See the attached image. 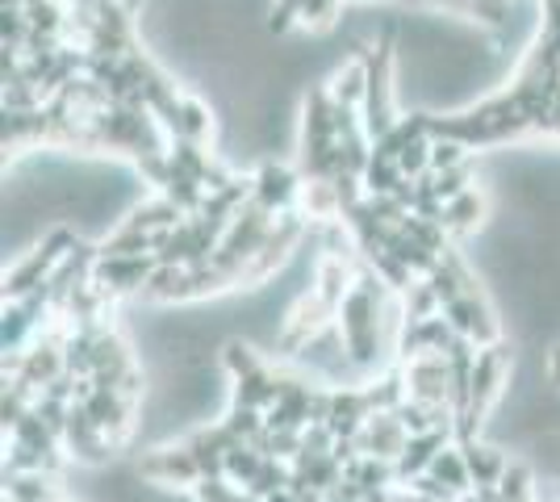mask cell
I'll use <instances>...</instances> for the list:
<instances>
[{
    "label": "cell",
    "instance_id": "cell-7",
    "mask_svg": "<svg viewBox=\"0 0 560 502\" xmlns=\"http://www.w3.org/2000/svg\"><path fill=\"white\" fill-rule=\"evenodd\" d=\"M447 444H456V431L452 428H435V431H422V435H410V440H406V448H401V456L394 460L397 486H410L415 478L431 474L435 456L444 453Z\"/></svg>",
    "mask_w": 560,
    "mask_h": 502
},
{
    "label": "cell",
    "instance_id": "cell-18",
    "mask_svg": "<svg viewBox=\"0 0 560 502\" xmlns=\"http://www.w3.org/2000/svg\"><path fill=\"white\" fill-rule=\"evenodd\" d=\"M397 302H401V314H406V323H427V318H440V314H444V302L435 297V289L427 285L422 277L410 289H406Z\"/></svg>",
    "mask_w": 560,
    "mask_h": 502
},
{
    "label": "cell",
    "instance_id": "cell-24",
    "mask_svg": "<svg viewBox=\"0 0 560 502\" xmlns=\"http://www.w3.org/2000/svg\"><path fill=\"white\" fill-rule=\"evenodd\" d=\"M192 494H197V502H243L247 490H238V486L226 478H201L192 486Z\"/></svg>",
    "mask_w": 560,
    "mask_h": 502
},
{
    "label": "cell",
    "instance_id": "cell-17",
    "mask_svg": "<svg viewBox=\"0 0 560 502\" xmlns=\"http://www.w3.org/2000/svg\"><path fill=\"white\" fill-rule=\"evenodd\" d=\"M431 478H440L447 490H456V494H468V490H472V478H468V465H465V453H460V444H447L444 453L435 456V465H431Z\"/></svg>",
    "mask_w": 560,
    "mask_h": 502
},
{
    "label": "cell",
    "instance_id": "cell-5",
    "mask_svg": "<svg viewBox=\"0 0 560 502\" xmlns=\"http://www.w3.org/2000/svg\"><path fill=\"white\" fill-rule=\"evenodd\" d=\"M139 478L160 481V486H197V481L206 478V469H201V460L192 456V448L180 444V448H155V453L142 456Z\"/></svg>",
    "mask_w": 560,
    "mask_h": 502
},
{
    "label": "cell",
    "instance_id": "cell-8",
    "mask_svg": "<svg viewBox=\"0 0 560 502\" xmlns=\"http://www.w3.org/2000/svg\"><path fill=\"white\" fill-rule=\"evenodd\" d=\"M406 440H410V431L401 428V419H397L394 410H376L373 419L364 423V431L355 435V448H360V456L397 460L401 448H406Z\"/></svg>",
    "mask_w": 560,
    "mask_h": 502
},
{
    "label": "cell",
    "instance_id": "cell-21",
    "mask_svg": "<svg viewBox=\"0 0 560 502\" xmlns=\"http://www.w3.org/2000/svg\"><path fill=\"white\" fill-rule=\"evenodd\" d=\"M397 167H401V176H406V180L427 176V172H431V135H422V139H415L410 147H401Z\"/></svg>",
    "mask_w": 560,
    "mask_h": 502
},
{
    "label": "cell",
    "instance_id": "cell-15",
    "mask_svg": "<svg viewBox=\"0 0 560 502\" xmlns=\"http://www.w3.org/2000/svg\"><path fill=\"white\" fill-rule=\"evenodd\" d=\"M264 460H268V456L259 453L256 444H234L231 453H226V460H222V478L234 481L238 490H247V486L259 478Z\"/></svg>",
    "mask_w": 560,
    "mask_h": 502
},
{
    "label": "cell",
    "instance_id": "cell-25",
    "mask_svg": "<svg viewBox=\"0 0 560 502\" xmlns=\"http://www.w3.org/2000/svg\"><path fill=\"white\" fill-rule=\"evenodd\" d=\"M406 490H410V494H419V499H427V502H460V494H456V490H447L444 481L431 478V474L415 478L410 486H406Z\"/></svg>",
    "mask_w": 560,
    "mask_h": 502
},
{
    "label": "cell",
    "instance_id": "cell-27",
    "mask_svg": "<svg viewBox=\"0 0 560 502\" xmlns=\"http://www.w3.org/2000/svg\"><path fill=\"white\" fill-rule=\"evenodd\" d=\"M268 502H298V499H293L289 490H280V494H272V499H268Z\"/></svg>",
    "mask_w": 560,
    "mask_h": 502
},
{
    "label": "cell",
    "instance_id": "cell-14",
    "mask_svg": "<svg viewBox=\"0 0 560 502\" xmlns=\"http://www.w3.org/2000/svg\"><path fill=\"white\" fill-rule=\"evenodd\" d=\"M4 502H63L50 474H13L4 478Z\"/></svg>",
    "mask_w": 560,
    "mask_h": 502
},
{
    "label": "cell",
    "instance_id": "cell-1",
    "mask_svg": "<svg viewBox=\"0 0 560 502\" xmlns=\"http://www.w3.org/2000/svg\"><path fill=\"white\" fill-rule=\"evenodd\" d=\"M71 247H75V240H71L68 226H50L43 243H34L22 260L4 272V302H22L30 293H38L55 277V268L68 260Z\"/></svg>",
    "mask_w": 560,
    "mask_h": 502
},
{
    "label": "cell",
    "instance_id": "cell-20",
    "mask_svg": "<svg viewBox=\"0 0 560 502\" xmlns=\"http://www.w3.org/2000/svg\"><path fill=\"white\" fill-rule=\"evenodd\" d=\"M206 135H210V109H206V101H197V96H180V121H176V139L201 143Z\"/></svg>",
    "mask_w": 560,
    "mask_h": 502
},
{
    "label": "cell",
    "instance_id": "cell-23",
    "mask_svg": "<svg viewBox=\"0 0 560 502\" xmlns=\"http://www.w3.org/2000/svg\"><path fill=\"white\" fill-rule=\"evenodd\" d=\"M468 164V143L460 139H431V172H452Z\"/></svg>",
    "mask_w": 560,
    "mask_h": 502
},
{
    "label": "cell",
    "instance_id": "cell-4",
    "mask_svg": "<svg viewBox=\"0 0 560 502\" xmlns=\"http://www.w3.org/2000/svg\"><path fill=\"white\" fill-rule=\"evenodd\" d=\"M80 407L89 410V419L101 428V435H105L114 448L130 435V428H135V398L121 394V389H96L93 385V394H89Z\"/></svg>",
    "mask_w": 560,
    "mask_h": 502
},
{
    "label": "cell",
    "instance_id": "cell-10",
    "mask_svg": "<svg viewBox=\"0 0 560 502\" xmlns=\"http://www.w3.org/2000/svg\"><path fill=\"white\" fill-rule=\"evenodd\" d=\"M298 192H302V185H298V172L293 167L277 164V160H264L256 172V201L264 206V210H272V214H284L293 201H298Z\"/></svg>",
    "mask_w": 560,
    "mask_h": 502
},
{
    "label": "cell",
    "instance_id": "cell-30",
    "mask_svg": "<svg viewBox=\"0 0 560 502\" xmlns=\"http://www.w3.org/2000/svg\"><path fill=\"white\" fill-rule=\"evenodd\" d=\"M355 4H373V0H355Z\"/></svg>",
    "mask_w": 560,
    "mask_h": 502
},
{
    "label": "cell",
    "instance_id": "cell-13",
    "mask_svg": "<svg viewBox=\"0 0 560 502\" xmlns=\"http://www.w3.org/2000/svg\"><path fill=\"white\" fill-rule=\"evenodd\" d=\"M460 453H465V465H468V478H472V490H493V486L502 481V474H506V465H511V460L498 453V448L481 444V440L465 444Z\"/></svg>",
    "mask_w": 560,
    "mask_h": 502
},
{
    "label": "cell",
    "instance_id": "cell-16",
    "mask_svg": "<svg viewBox=\"0 0 560 502\" xmlns=\"http://www.w3.org/2000/svg\"><path fill=\"white\" fill-rule=\"evenodd\" d=\"M364 197H394L397 189H401V167H397V160H385V155H376L373 151V164L364 167Z\"/></svg>",
    "mask_w": 560,
    "mask_h": 502
},
{
    "label": "cell",
    "instance_id": "cell-9",
    "mask_svg": "<svg viewBox=\"0 0 560 502\" xmlns=\"http://www.w3.org/2000/svg\"><path fill=\"white\" fill-rule=\"evenodd\" d=\"M63 448H68L80 465H105L109 460V440L101 435L93 419H89V410L80 407V402H71V415H68V431H63Z\"/></svg>",
    "mask_w": 560,
    "mask_h": 502
},
{
    "label": "cell",
    "instance_id": "cell-12",
    "mask_svg": "<svg viewBox=\"0 0 560 502\" xmlns=\"http://www.w3.org/2000/svg\"><path fill=\"white\" fill-rule=\"evenodd\" d=\"M327 93H330L335 105L364 109V96H369V63H364V55H355V59H348L343 68H335V72H330Z\"/></svg>",
    "mask_w": 560,
    "mask_h": 502
},
{
    "label": "cell",
    "instance_id": "cell-26",
    "mask_svg": "<svg viewBox=\"0 0 560 502\" xmlns=\"http://www.w3.org/2000/svg\"><path fill=\"white\" fill-rule=\"evenodd\" d=\"M548 382L552 385H560V343L548 352Z\"/></svg>",
    "mask_w": 560,
    "mask_h": 502
},
{
    "label": "cell",
    "instance_id": "cell-22",
    "mask_svg": "<svg viewBox=\"0 0 560 502\" xmlns=\"http://www.w3.org/2000/svg\"><path fill=\"white\" fill-rule=\"evenodd\" d=\"M498 494H502V502H532V469L511 460L502 481H498Z\"/></svg>",
    "mask_w": 560,
    "mask_h": 502
},
{
    "label": "cell",
    "instance_id": "cell-28",
    "mask_svg": "<svg viewBox=\"0 0 560 502\" xmlns=\"http://www.w3.org/2000/svg\"><path fill=\"white\" fill-rule=\"evenodd\" d=\"M427 4H456V0H427Z\"/></svg>",
    "mask_w": 560,
    "mask_h": 502
},
{
    "label": "cell",
    "instance_id": "cell-11",
    "mask_svg": "<svg viewBox=\"0 0 560 502\" xmlns=\"http://www.w3.org/2000/svg\"><path fill=\"white\" fill-rule=\"evenodd\" d=\"M490 218V201H486V192L481 189H468L460 197H452L444 206V218H440V226H444L447 235H472L481 222Z\"/></svg>",
    "mask_w": 560,
    "mask_h": 502
},
{
    "label": "cell",
    "instance_id": "cell-19",
    "mask_svg": "<svg viewBox=\"0 0 560 502\" xmlns=\"http://www.w3.org/2000/svg\"><path fill=\"white\" fill-rule=\"evenodd\" d=\"M289 481H293V465L289 460H264V469H259V478L247 486V494L259 502H268L272 494H280V490H289Z\"/></svg>",
    "mask_w": 560,
    "mask_h": 502
},
{
    "label": "cell",
    "instance_id": "cell-6",
    "mask_svg": "<svg viewBox=\"0 0 560 502\" xmlns=\"http://www.w3.org/2000/svg\"><path fill=\"white\" fill-rule=\"evenodd\" d=\"M406 373V389L410 398L419 402H431V407H452V373H447V360L444 357H419L410 364H401Z\"/></svg>",
    "mask_w": 560,
    "mask_h": 502
},
{
    "label": "cell",
    "instance_id": "cell-2",
    "mask_svg": "<svg viewBox=\"0 0 560 502\" xmlns=\"http://www.w3.org/2000/svg\"><path fill=\"white\" fill-rule=\"evenodd\" d=\"M444 318L452 323V331L472 339L477 348H490V343H502V327H498V318H493L490 302H486V293L481 289H468L460 293L452 306H444Z\"/></svg>",
    "mask_w": 560,
    "mask_h": 502
},
{
    "label": "cell",
    "instance_id": "cell-29",
    "mask_svg": "<svg viewBox=\"0 0 560 502\" xmlns=\"http://www.w3.org/2000/svg\"><path fill=\"white\" fill-rule=\"evenodd\" d=\"M243 502H259V499H252V494H243Z\"/></svg>",
    "mask_w": 560,
    "mask_h": 502
},
{
    "label": "cell",
    "instance_id": "cell-3",
    "mask_svg": "<svg viewBox=\"0 0 560 502\" xmlns=\"http://www.w3.org/2000/svg\"><path fill=\"white\" fill-rule=\"evenodd\" d=\"M160 260L155 256H96L93 285H101L109 297L117 293H142L147 281L155 277Z\"/></svg>",
    "mask_w": 560,
    "mask_h": 502
}]
</instances>
